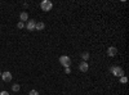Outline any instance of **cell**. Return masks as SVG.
Returning a JSON list of instances; mask_svg holds the SVG:
<instances>
[{"label":"cell","instance_id":"6da1fadb","mask_svg":"<svg viewBox=\"0 0 129 95\" xmlns=\"http://www.w3.org/2000/svg\"><path fill=\"white\" fill-rule=\"evenodd\" d=\"M40 8H41V10H44V12H49V10L53 8V4H52V2H49V0H43V2L40 3Z\"/></svg>","mask_w":129,"mask_h":95},{"label":"cell","instance_id":"7a4b0ae2","mask_svg":"<svg viewBox=\"0 0 129 95\" xmlns=\"http://www.w3.org/2000/svg\"><path fill=\"white\" fill-rule=\"evenodd\" d=\"M110 72H112L114 76H117V77H123L124 76V71L121 69V67H117V66H114L110 68Z\"/></svg>","mask_w":129,"mask_h":95},{"label":"cell","instance_id":"3957f363","mask_svg":"<svg viewBox=\"0 0 129 95\" xmlns=\"http://www.w3.org/2000/svg\"><path fill=\"white\" fill-rule=\"evenodd\" d=\"M59 64H62L63 67H70V64H71V59H70V57H67V55H62V57H59Z\"/></svg>","mask_w":129,"mask_h":95},{"label":"cell","instance_id":"277c9868","mask_svg":"<svg viewBox=\"0 0 129 95\" xmlns=\"http://www.w3.org/2000/svg\"><path fill=\"white\" fill-rule=\"evenodd\" d=\"M2 78H3L4 82H10V81H12V73H10L9 71L3 72L2 73Z\"/></svg>","mask_w":129,"mask_h":95},{"label":"cell","instance_id":"5b68a950","mask_svg":"<svg viewBox=\"0 0 129 95\" xmlns=\"http://www.w3.org/2000/svg\"><path fill=\"white\" fill-rule=\"evenodd\" d=\"M116 53H117V49L115 46H110L109 49H107V55L109 57H115Z\"/></svg>","mask_w":129,"mask_h":95},{"label":"cell","instance_id":"8992f818","mask_svg":"<svg viewBox=\"0 0 129 95\" xmlns=\"http://www.w3.org/2000/svg\"><path fill=\"white\" fill-rule=\"evenodd\" d=\"M79 69H80V72H87V71L89 69L88 63H87V62H81L80 64H79Z\"/></svg>","mask_w":129,"mask_h":95},{"label":"cell","instance_id":"52a82bcc","mask_svg":"<svg viewBox=\"0 0 129 95\" xmlns=\"http://www.w3.org/2000/svg\"><path fill=\"white\" fill-rule=\"evenodd\" d=\"M35 25H36V22L34 19H30L28 22H27V25H26V28L28 30V31H32V30H35Z\"/></svg>","mask_w":129,"mask_h":95},{"label":"cell","instance_id":"ba28073f","mask_svg":"<svg viewBox=\"0 0 129 95\" xmlns=\"http://www.w3.org/2000/svg\"><path fill=\"white\" fill-rule=\"evenodd\" d=\"M19 19H21V22H25V21H27V19H28L27 13H26V12H22V13H21V16H19Z\"/></svg>","mask_w":129,"mask_h":95},{"label":"cell","instance_id":"9c48e42d","mask_svg":"<svg viewBox=\"0 0 129 95\" xmlns=\"http://www.w3.org/2000/svg\"><path fill=\"white\" fill-rule=\"evenodd\" d=\"M44 27H45V25L43 23V22H39V23H36V25H35V28H36L38 31H41V30H44Z\"/></svg>","mask_w":129,"mask_h":95},{"label":"cell","instance_id":"30bf717a","mask_svg":"<svg viewBox=\"0 0 129 95\" xmlns=\"http://www.w3.org/2000/svg\"><path fill=\"white\" fill-rule=\"evenodd\" d=\"M81 58L84 59V62H87V60L89 59V53H83V54H81Z\"/></svg>","mask_w":129,"mask_h":95},{"label":"cell","instance_id":"8fae6325","mask_svg":"<svg viewBox=\"0 0 129 95\" xmlns=\"http://www.w3.org/2000/svg\"><path fill=\"white\" fill-rule=\"evenodd\" d=\"M19 89H21V86H19V85H17V83H14V85L12 86V90H13V91H16V92H17V91H19Z\"/></svg>","mask_w":129,"mask_h":95},{"label":"cell","instance_id":"7c38bea8","mask_svg":"<svg viewBox=\"0 0 129 95\" xmlns=\"http://www.w3.org/2000/svg\"><path fill=\"white\" fill-rule=\"evenodd\" d=\"M28 95H39V92H38L36 90H31V91L28 92Z\"/></svg>","mask_w":129,"mask_h":95},{"label":"cell","instance_id":"4fadbf2b","mask_svg":"<svg viewBox=\"0 0 129 95\" xmlns=\"http://www.w3.org/2000/svg\"><path fill=\"white\" fill-rule=\"evenodd\" d=\"M17 27H18V28H23V27H25V23H23V22H18Z\"/></svg>","mask_w":129,"mask_h":95},{"label":"cell","instance_id":"5bb4252c","mask_svg":"<svg viewBox=\"0 0 129 95\" xmlns=\"http://www.w3.org/2000/svg\"><path fill=\"white\" fill-rule=\"evenodd\" d=\"M120 82H121V83H126V77H125V76H123V77H121V80H120Z\"/></svg>","mask_w":129,"mask_h":95},{"label":"cell","instance_id":"9a60e30c","mask_svg":"<svg viewBox=\"0 0 129 95\" xmlns=\"http://www.w3.org/2000/svg\"><path fill=\"white\" fill-rule=\"evenodd\" d=\"M0 95H9V92L8 91H2V92H0Z\"/></svg>","mask_w":129,"mask_h":95},{"label":"cell","instance_id":"2e32d148","mask_svg":"<svg viewBox=\"0 0 129 95\" xmlns=\"http://www.w3.org/2000/svg\"><path fill=\"white\" fill-rule=\"evenodd\" d=\"M64 72H66V73H70V72H71V69H70V67H67V68H66V71H64Z\"/></svg>","mask_w":129,"mask_h":95},{"label":"cell","instance_id":"e0dca14e","mask_svg":"<svg viewBox=\"0 0 129 95\" xmlns=\"http://www.w3.org/2000/svg\"><path fill=\"white\" fill-rule=\"evenodd\" d=\"M0 76H2V72H0Z\"/></svg>","mask_w":129,"mask_h":95}]
</instances>
